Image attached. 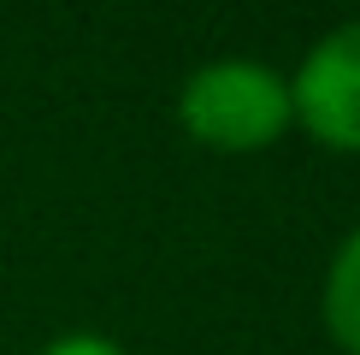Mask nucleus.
Segmentation results:
<instances>
[{
	"mask_svg": "<svg viewBox=\"0 0 360 355\" xmlns=\"http://www.w3.org/2000/svg\"><path fill=\"white\" fill-rule=\"evenodd\" d=\"M295 125L331 154H360V18L325 30L290 71Z\"/></svg>",
	"mask_w": 360,
	"mask_h": 355,
	"instance_id": "2",
	"label": "nucleus"
},
{
	"mask_svg": "<svg viewBox=\"0 0 360 355\" xmlns=\"http://www.w3.org/2000/svg\"><path fill=\"white\" fill-rule=\"evenodd\" d=\"M177 125L219 154H260L295 125L290 77L266 59H207L177 89Z\"/></svg>",
	"mask_w": 360,
	"mask_h": 355,
	"instance_id": "1",
	"label": "nucleus"
},
{
	"mask_svg": "<svg viewBox=\"0 0 360 355\" xmlns=\"http://www.w3.org/2000/svg\"><path fill=\"white\" fill-rule=\"evenodd\" d=\"M36 355H130V349L112 344L107 332H59V337H48Z\"/></svg>",
	"mask_w": 360,
	"mask_h": 355,
	"instance_id": "4",
	"label": "nucleus"
},
{
	"mask_svg": "<svg viewBox=\"0 0 360 355\" xmlns=\"http://www.w3.org/2000/svg\"><path fill=\"white\" fill-rule=\"evenodd\" d=\"M319 320L342 355H360V225L337 243L319 285Z\"/></svg>",
	"mask_w": 360,
	"mask_h": 355,
	"instance_id": "3",
	"label": "nucleus"
}]
</instances>
